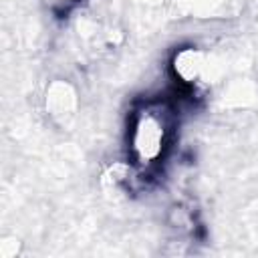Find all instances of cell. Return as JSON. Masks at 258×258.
Here are the masks:
<instances>
[{
	"mask_svg": "<svg viewBox=\"0 0 258 258\" xmlns=\"http://www.w3.org/2000/svg\"><path fill=\"white\" fill-rule=\"evenodd\" d=\"M177 113L167 99H145L129 117V155L141 169H153L167 153L175 133Z\"/></svg>",
	"mask_w": 258,
	"mask_h": 258,
	"instance_id": "obj_1",
	"label": "cell"
},
{
	"mask_svg": "<svg viewBox=\"0 0 258 258\" xmlns=\"http://www.w3.org/2000/svg\"><path fill=\"white\" fill-rule=\"evenodd\" d=\"M169 71L177 85H181L187 91H196L210 85L216 73V64L208 50H204L202 46L187 44L179 46L171 54Z\"/></svg>",
	"mask_w": 258,
	"mask_h": 258,
	"instance_id": "obj_2",
	"label": "cell"
},
{
	"mask_svg": "<svg viewBox=\"0 0 258 258\" xmlns=\"http://www.w3.org/2000/svg\"><path fill=\"white\" fill-rule=\"evenodd\" d=\"M44 111L48 119L58 127H69L79 111V95L75 87L64 79H54L44 93Z\"/></svg>",
	"mask_w": 258,
	"mask_h": 258,
	"instance_id": "obj_3",
	"label": "cell"
},
{
	"mask_svg": "<svg viewBox=\"0 0 258 258\" xmlns=\"http://www.w3.org/2000/svg\"><path fill=\"white\" fill-rule=\"evenodd\" d=\"M50 10H54V12H69V10H73L75 6H79L83 0H42Z\"/></svg>",
	"mask_w": 258,
	"mask_h": 258,
	"instance_id": "obj_4",
	"label": "cell"
}]
</instances>
